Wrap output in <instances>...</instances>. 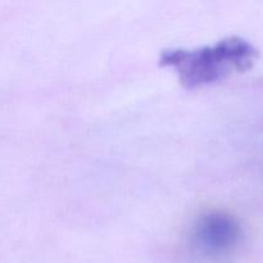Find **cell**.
Segmentation results:
<instances>
[{
	"instance_id": "1",
	"label": "cell",
	"mask_w": 263,
	"mask_h": 263,
	"mask_svg": "<svg viewBox=\"0 0 263 263\" xmlns=\"http://www.w3.org/2000/svg\"><path fill=\"white\" fill-rule=\"evenodd\" d=\"M258 57L256 48L241 37L223 39L199 49H172L161 55V66L172 68L185 89L215 84L235 71H246Z\"/></svg>"
},
{
	"instance_id": "2",
	"label": "cell",
	"mask_w": 263,
	"mask_h": 263,
	"mask_svg": "<svg viewBox=\"0 0 263 263\" xmlns=\"http://www.w3.org/2000/svg\"><path fill=\"white\" fill-rule=\"evenodd\" d=\"M243 238L240 223L230 213L211 211L197 218L190 234L192 246L200 256L222 258L233 253Z\"/></svg>"
}]
</instances>
